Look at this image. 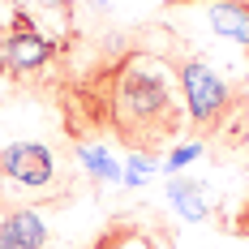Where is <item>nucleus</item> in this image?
Wrapping results in <instances>:
<instances>
[{
    "label": "nucleus",
    "instance_id": "obj_1",
    "mask_svg": "<svg viewBox=\"0 0 249 249\" xmlns=\"http://www.w3.org/2000/svg\"><path fill=\"white\" fill-rule=\"evenodd\" d=\"M82 107L69 112V129H107L129 150H155L180 129V103L163 73H155L142 56H124L103 73L82 82Z\"/></svg>",
    "mask_w": 249,
    "mask_h": 249
},
{
    "label": "nucleus",
    "instance_id": "obj_2",
    "mask_svg": "<svg viewBox=\"0 0 249 249\" xmlns=\"http://www.w3.org/2000/svg\"><path fill=\"white\" fill-rule=\"evenodd\" d=\"M176 77H180V90H185V107H189V121L198 133H211L236 112V95L224 77L215 73L206 60L198 56H185L176 65Z\"/></svg>",
    "mask_w": 249,
    "mask_h": 249
},
{
    "label": "nucleus",
    "instance_id": "obj_3",
    "mask_svg": "<svg viewBox=\"0 0 249 249\" xmlns=\"http://www.w3.org/2000/svg\"><path fill=\"white\" fill-rule=\"evenodd\" d=\"M52 56H56V39L39 35V26L26 18L22 9L0 26V73L4 77H22L43 69Z\"/></svg>",
    "mask_w": 249,
    "mask_h": 249
},
{
    "label": "nucleus",
    "instance_id": "obj_4",
    "mask_svg": "<svg viewBox=\"0 0 249 249\" xmlns=\"http://www.w3.org/2000/svg\"><path fill=\"white\" fill-rule=\"evenodd\" d=\"M0 176L18 189H48L56 180V159L43 142H9L0 146Z\"/></svg>",
    "mask_w": 249,
    "mask_h": 249
},
{
    "label": "nucleus",
    "instance_id": "obj_5",
    "mask_svg": "<svg viewBox=\"0 0 249 249\" xmlns=\"http://www.w3.org/2000/svg\"><path fill=\"white\" fill-rule=\"evenodd\" d=\"M48 224L30 206H0V249H43Z\"/></svg>",
    "mask_w": 249,
    "mask_h": 249
},
{
    "label": "nucleus",
    "instance_id": "obj_6",
    "mask_svg": "<svg viewBox=\"0 0 249 249\" xmlns=\"http://www.w3.org/2000/svg\"><path fill=\"white\" fill-rule=\"evenodd\" d=\"M206 198H211L206 180H185V176H172L168 180V202H172L185 219H206L211 215V202Z\"/></svg>",
    "mask_w": 249,
    "mask_h": 249
},
{
    "label": "nucleus",
    "instance_id": "obj_7",
    "mask_svg": "<svg viewBox=\"0 0 249 249\" xmlns=\"http://www.w3.org/2000/svg\"><path fill=\"white\" fill-rule=\"evenodd\" d=\"M211 26L232 43H249V4L241 0H215L211 4Z\"/></svg>",
    "mask_w": 249,
    "mask_h": 249
},
{
    "label": "nucleus",
    "instance_id": "obj_8",
    "mask_svg": "<svg viewBox=\"0 0 249 249\" xmlns=\"http://www.w3.org/2000/svg\"><path fill=\"white\" fill-rule=\"evenodd\" d=\"M95 249H159V245L150 241L142 228H133V224H112V228H103V232H99Z\"/></svg>",
    "mask_w": 249,
    "mask_h": 249
},
{
    "label": "nucleus",
    "instance_id": "obj_9",
    "mask_svg": "<svg viewBox=\"0 0 249 249\" xmlns=\"http://www.w3.org/2000/svg\"><path fill=\"white\" fill-rule=\"evenodd\" d=\"M77 159L86 163V172L95 176V180H121V163L107 155V146H99V142H82L77 146Z\"/></svg>",
    "mask_w": 249,
    "mask_h": 249
},
{
    "label": "nucleus",
    "instance_id": "obj_10",
    "mask_svg": "<svg viewBox=\"0 0 249 249\" xmlns=\"http://www.w3.org/2000/svg\"><path fill=\"white\" fill-rule=\"evenodd\" d=\"M150 172H159V155L155 150H129L124 155V168H121L124 185H142Z\"/></svg>",
    "mask_w": 249,
    "mask_h": 249
},
{
    "label": "nucleus",
    "instance_id": "obj_11",
    "mask_svg": "<svg viewBox=\"0 0 249 249\" xmlns=\"http://www.w3.org/2000/svg\"><path fill=\"white\" fill-rule=\"evenodd\" d=\"M202 155V146L198 142H189V146H180V150H172V155H168V159H163V168H168V172H180V168H185V163H194V159H198Z\"/></svg>",
    "mask_w": 249,
    "mask_h": 249
},
{
    "label": "nucleus",
    "instance_id": "obj_12",
    "mask_svg": "<svg viewBox=\"0 0 249 249\" xmlns=\"http://www.w3.org/2000/svg\"><path fill=\"white\" fill-rule=\"evenodd\" d=\"M86 4H90V9H99V13H107V9H112L116 0H86Z\"/></svg>",
    "mask_w": 249,
    "mask_h": 249
}]
</instances>
